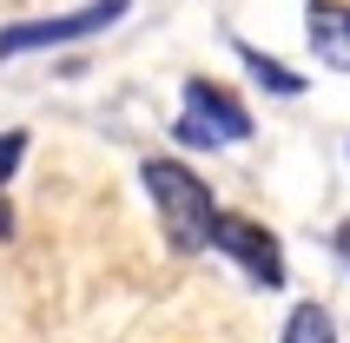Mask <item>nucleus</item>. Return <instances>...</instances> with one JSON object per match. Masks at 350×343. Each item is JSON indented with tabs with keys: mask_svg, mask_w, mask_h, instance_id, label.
<instances>
[{
	"mask_svg": "<svg viewBox=\"0 0 350 343\" xmlns=\"http://www.w3.org/2000/svg\"><path fill=\"white\" fill-rule=\"evenodd\" d=\"M7 231H14V205H7V198H0V238H7Z\"/></svg>",
	"mask_w": 350,
	"mask_h": 343,
	"instance_id": "9d476101",
	"label": "nucleus"
},
{
	"mask_svg": "<svg viewBox=\"0 0 350 343\" xmlns=\"http://www.w3.org/2000/svg\"><path fill=\"white\" fill-rule=\"evenodd\" d=\"M146 191H152L159 205V231H165V245L172 251H205V225H212V185L198 178L192 165H178V159H146Z\"/></svg>",
	"mask_w": 350,
	"mask_h": 343,
	"instance_id": "f257e3e1",
	"label": "nucleus"
},
{
	"mask_svg": "<svg viewBox=\"0 0 350 343\" xmlns=\"http://www.w3.org/2000/svg\"><path fill=\"white\" fill-rule=\"evenodd\" d=\"M133 0H93V7H73V14H46V20H14L0 27V59H20V53H40V46H73L86 33H106L113 20H126Z\"/></svg>",
	"mask_w": 350,
	"mask_h": 343,
	"instance_id": "7ed1b4c3",
	"label": "nucleus"
},
{
	"mask_svg": "<svg viewBox=\"0 0 350 343\" xmlns=\"http://www.w3.org/2000/svg\"><path fill=\"white\" fill-rule=\"evenodd\" d=\"M205 245H218L238 271H245V277H252V284L284 290V251H278V238H271L265 225H252V218H232V211H212Z\"/></svg>",
	"mask_w": 350,
	"mask_h": 343,
	"instance_id": "20e7f679",
	"label": "nucleus"
},
{
	"mask_svg": "<svg viewBox=\"0 0 350 343\" xmlns=\"http://www.w3.org/2000/svg\"><path fill=\"white\" fill-rule=\"evenodd\" d=\"M20 159H27V133H0V185L20 172Z\"/></svg>",
	"mask_w": 350,
	"mask_h": 343,
	"instance_id": "6e6552de",
	"label": "nucleus"
},
{
	"mask_svg": "<svg viewBox=\"0 0 350 343\" xmlns=\"http://www.w3.org/2000/svg\"><path fill=\"white\" fill-rule=\"evenodd\" d=\"M284 343H337L331 337V310L324 304H297L291 317H284Z\"/></svg>",
	"mask_w": 350,
	"mask_h": 343,
	"instance_id": "0eeeda50",
	"label": "nucleus"
},
{
	"mask_svg": "<svg viewBox=\"0 0 350 343\" xmlns=\"http://www.w3.org/2000/svg\"><path fill=\"white\" fill-rule=\"evenodd\" d=\"M337 258H344V271H350V225L337 231Z\"/></svg>",
	"mask_w": 350,
	"mask_h": 343,
	"instance_id": "1a4fd4ad",
	"label": "nucleus"
},
{
	"mask_svg": "<svg viewBox=\"0 0 350 343\" xmlns=\"http://www.w3.org/2000/svg\"><path fill=\"white\" fill-rule=\"evenodd\" d=\"M172 139L178 146H198V152H218V146H245L252 139V113L245 99L212 86V79H185V106L172 119Z\"/></svg>",
	"mask_w": 350,
	"mask_h": 343,
	"instance_id": "f03ea898",
	"label": "nucleus"
},
{
	"mask_svg": "<svg viewBox=\"0 0 350 343\" xmlns=\"http://www.w3.org/2000/svg\"><path fill=\"white\" fill-rule=\"evenodd\" d=\"M238 59H245V66H252V79H258V86H271L278 99H297V93H304V73H291V66H284V59H271V53H258L252 40H238Z\"/></svg>",
	"mask_w": 350,
	"mask_h": 343,
	"instance_id": "423d86ee",
	"label": "nucleus"
},
{
	"mask_svg": "<svg viewBox=\"0 0 350 343\" xmlns=\"http://www.w3.org/2000/svg\"><path fill=\"white\" fill-rule=\"evenodd\" d=\"M311 46H317V59H324L331 73H350V7L317 0L311 7Z\"/></svg>",
	"mask_w": 350,
	"mask_h": 343,
	"instance_id": "39448f33",
	"label": "nucleus"
}]
</instances>
